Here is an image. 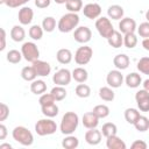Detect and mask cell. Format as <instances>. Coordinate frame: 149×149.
<instances>
[{"label":"cell","instance_id":"cell-1","mask_svg":"<svg viewBox=\"0 0 149 149\" xmlns=\"http://www.w3.org/2000/svg\"><path fill=\"white\" fill-rule=\"evenodd\" d=\"M79 123V116L74 112H66L61 120L59 130L63 135H71L74 133Z\"/></svg>","mask_w":149,"mask_h":149},{"label":"cell","instance_id":"cell-2","mask_svg":"<svg viewBox=\"0 0 149 149\" xmlns=\"http://www.w3.org/2000/svg\"><path fill=\"white\" fill-rule=\"evenodd\" d=\"M79 21H80V19H79L78 13L69 12L61 16V19L57 23V28L61 33H70L78 27Z\"/></svg>","mask_w":149,"mask_h":149},{"label":"cell","instance_id":"cell-3","mask_svg":"<svg viewBox=\"0 0 149 149\" xmlns=\"http://www.w3.org/2000/svg\"><path fill=\"white\" fill-rule=\"evenodd\" d=\"M13 139L24 147H29L34 143L33 133L24 126H16L12 132Z\"/></svg>","mask_w":149,"mask_h":149},{"label":"cell","instance_id":"cell-4","mask_svg":"<svg viewBox=\"0 0 149 149\" xmlns=\"http://www.w3.org/2000/svg\"><path fill=\"white\" fill-rule=\"evenodd\" d=\"M57 130V123L52 120V118H44L40 119L35 123V132L40 136H47L56 133Z\"/></svg>","mask_w":149,"mask_h":149},{"label":"cell","instance_id":"cell-5","mask_svg":"<svg viewBox=\"0 0 149 149\" xmlns=\"http://www.w3.org/2000/svg\"><path fill=\"white\" fill-rule=\"evenodd\" d=\"M95 28L99 33V35L104 38H108L113 31H114V27L111 22V19L109 17H106V16H100L95 21Z\"/></svg>","mask_w":149,"mask_h":149},{"label":"cell","instance_id":"cell-6","mask_svg":"<svg viewBox=\"0 0 149 149\" xmlns=\"http://www.w3.org/2000/svg\"><path fill=\"white\" fill-rule=\"evenodd\" d=\"M21 52L27 62H35L40 58V50L34 42H24L21 47Z\"/></svg>","mask_w":149,"mask_h":149},{"label":"cell","instance_id":"cell-7","mask_svg":"<svg viewBox=\"0 0 149 149\" xmlns=\"http://www.w3.org/2000/svg\"><path fill=\"white\" fill-rule=\"evenodd\" d=\"M93 56V50L88 45L79 47L74 52V62L78 65H86L90 63L91 58Z\"/></svg>","mask_w":149,"mask_h":149},{"label":"cell","instance_id":"cell-8","mask_svg":"<svg viewBox=\"0 0 149 149\" xmlns=\"http://www.w3.org/2000/svg\"><path fill=\"white\" fill-rule=\"evenodd\" d=\"M71 79H72V72H70V70H68L65 68L59 69L52 76L54 84L59 85V86H66V85H69L71 83Z\"/></svg>","mask_w":149,"mask_h":149},{"label":"cell","instance_id":"cell-9","mask_svg":"<svg viewBox=\"0 0 149 149\" xmlns=\"http://www.w3.org/2000/svg\"><path fill=\"white\" fill-rule=\"evenodd\" d=\"M135 101L139 111L149 112V91L142 88L135 93Z\"/></svg>","mask_w":149,"mask_h":149},{"label":"cell","instance_id":"cell-10","mask_svg":"<svg viewBox=\"0 0 149 149\" xmlns=\"http://www.w3.org/2000/svg\"><path fill=\"white\" fill-rule=\"evenodd\" d=\"M91 37H92V31L86 26L77 27L74 29V31H73V38L78 43L85 44V43H87V42L91 41Z\"/></svg>","mask_w":149,"mask_h":149},{"label":"cell","instance_id":"cell-11","mask_svg":"<svg viewBox=\"0 0 149 149\" xmlns=\"http://www.w3.org/2000/svg\"><path fill=\"white\" fill-rule=\"evenodd\" d=\"M125 78L123 74L121 73V70H111L107 76H106V83L108 86H111L112 88H118L122 85Z\"/></svg>","mask_w":149,"mask_h":149},{"label":"cell","instance_id":"cell-12","mask_svg":"<svg viewBox=\"0 0 149 149\" xmlns=\"http://www.w3.org/2000/svg\"><path fill=\"white\" fill-rule=\"evenodd\" d=\"M84 15L90 19V20H94V19H98L100 17V14H101V6L97 2H91V3H87L84 6V8L81 9Z\"/></svg>","mask_w":149,"mask_h":149},{"label":"cell","instance_id":"cell-13","mask_svg":"<svg viewBox=\"0 0 149 149\" xmlns=\"http://www.w3.org/2000/svg\"><path fill=\"white\" fill-rule=\"evenodd\" d=\"M33 17H34V10H33L30 7H28V6H22V7L19 9L17 19H19V22L21 23V26L30 24L31 21H33Z\"/></svg>","mask_w":149,"mask_h":149},{"label":"cell","instance_id":"cell-14","mask_svg":"<svg viewBox=\"0 0 149 149\" xmlns=\"http://www.w3.org/2000/svg\"><path fill=\"white\" fill-rule=\"evenodd\" d=\"M137 29L136 26V21L132 17H122L119 22V31L125 34H129V33H135V30Z\"/></svg>","mask_w":149,"mask_h":149},{"label":"cell","instance_id":"cell-15","mask_svg":"<svg viewBox=\"0 0 149 149\" xmlns=\"http://www.w3.org/2000/svg\"><path fill=\"white\" fill-rule=\"evenodd\" d=\"M31 64H33L37 76H40V77H47L51 72V65L48 62H45V61H41L38 58L35 62H33Z\"/></svg>","mask_w":149,"mask_h":149},{"label":"cell","instance_id":"cell-16","mask_svg":"<svg viewBox=\"0 0 149 149\" xmlns=\"http://www.w3.org/2000/svg\"><path fill=\"white\" fill-rule=\"evenodd\" d=\"M99 118L93 113V112H87L83 115L81 118V122L83 126L87 129H92V128H97L99 125Z\"/></svg>","mask_w":149,"mask_h":149},{"label":"cell","instance_id":"cell-17","mask_svg":"<svg viewBox=\"0 0 149 149\" xmlns=\"http://www.w3.org/2000/svg\"><path fill=\"white\" fill-rule=\"evenodd\" d=\"M101 136H102L101 130H98L97 128H92L85 133V141L90 146H97L101 142Z\"/></svg>","mask_w":149,"mask_h":149},{"label":"cell","instance_id":"cell-18","mask_svg":"<svg viewBox=\"0 0 149 149\" xmlns=\"http://www.w3.org/2000/svg\"><path fill=\"white\" fill-rule=\"evenodd\" d=\"M106 147L108 149H126L127 144L123 140H121V137H119L118 135H113L106 137Z\"/></svg>","mask_w":149,"mask_h":149},{"label":"cell","instance_id":"cell-19","mask_svg":"<svg viewBox=\"0 0 149 149\" xmlns=\"http://www.w3.org/2000/svg\"><path fill=\"white\" fill-rule=\"evenodd\" d=\"M72 58H73V55H72L71 50H70V49H66V48L59 49V50L57 51V54H56V59H57V62L61 63V64H63V65H66V64L71 63Z\"/></svg>","mask_w":149,"mask_h":149},{"label":"cell","instance_id":"cell-20","mask_svg":"<svg viewBox=\"0 0 149 149\" xmlns=\"http://www.w3.org/2000/svg\"><path fill=\"white\" fill-rule=\"evenodd\" d=\"M125 83L128 87L130 88H137L141 84H142V77L140 73L137 72H130L126 76L125 78Z\"/></svg>","mask_w":149,"mask_h":149},{"label":"cell","instance_id":"cell-21","mask_svg":"<svg viewBox=\"0 0 149 149\" xmlns=\"http://www.w3.org/2000/svg\"><path fill=\"white\" fill-rule=\"evenodd\" d=\"M130 59L126 54H119L113 58V64L118 70H126L129 66Z\"/></svg>","mask_w":149,"mask_h":149},{"label":"cell","instance_id":"cell-22","mask_svg":"<svg viewBox=\"0 0 149 149\" xmlns=\"http://www.w3.org/2000/svg\"><path fill=\"white\" fill-rule=\"evenodd\" d=\"M123 14L125 10L120 5H112L107 9V16L112 20H121L123 17Z\"/></svg>","mask_w":149,"mask_h":149},{"label":"cell","instance_id":"cell-23","mask_svg":"<svg viewBox=\"0 0 149 149\" xmlns=\"http://www.w3.org/2000/svg\"><path fill=\"white\" fill-rule=\"evenodd\" d=\"M107 42H108V44H109L112 48H115V49L122 47V44H123V36H122V33H120L119 30H114L113 34L107 38Z\"/></svg>","mask_w":149,"mask_h":149},{"label":"cell","instance_id":"cell-24","mask_svg":"<svg viewBox=\"0 0 149 149\" xmlns=\"http://www.w3.org/2000/svg\"><path fill=\"white\" fill-rule=\"evenodd\" d=\"M30 91L34 94H36V95H41V94L45 93V91H47V84H45V81L42 80V79H35V80H33L31 84H30Z\"/></svg>","mask_w":149,"mask_h":149},{"label":"cell","instance_id":"cell-25","mask_svg":"<svg viewBox=\"0 0 149 149\" xmlns=\"http://www.w3.org/2000/svg\"><path fill=\"white\" fill-rule=\"evenodd\" d=\"M10 38L14 42H22L26 38V31L22 28V26L19 24L13 26V28L10 29Z\"/></svg>","mask_w":149,"mask_h":149},{"label":"cell","instance_id":"cell-26","mask_svg":"<svg viewBox=\"0 0 149 149\" xmlns=\"http://www.w3.org/2000/svg\"><path fill=\"white\" fill-rule=\"evenodd\" d=\"M88 78V72L86 69L81 68V66H78V68H74L73 71H72V79H74L77 83H85Z\"/></svg>","mask_w":149,"mask_h":149},{"label":"cell","instance_id":"cell-27","mask_svg":"<svg viewBox=\"0 0 149 149\" xmlns=\"http://www.w3.org/2000/svg\"><path fill=\"white\" fill-rule=\"evenodd\" d=\"M41 112L44 116L47 118H55L58 115V112H59V108L58 106L56 105V102H52V104H49V105H44V106H41Z\"/></svg>","mask_w":149,"mask_h":149},{"label":"cell","instance_id":"cell-28","mask_svg":"<svg viewBox=\"0 0 149 149\" xmlns=\"http://www.w3.org/2000/svg\"><path fill=\"white\" fill-rule=\"evenodd\" d=\"M99 97L104 101H113L115 98V93L111 86H102L99 88Z\"/></svg>","mask_w":149,"mask_h":149},{"label":"cell","instance_id":"cell-29","mask_svg":"<svg viewBox=\"0 0 149 149\" xmlns=\"http://www.w3.org/2000/svg\"><path fill=\"white\" fill-rule=\"evenodd\" d=\"M21 77H22V79L26 80V81H33V80L36 79L37 73H36V71H35V69H34L33 65H30V66H24V68L21 70Z\"/></svg>","mask_w":149,"mask_h":149},{"label":"cell","instance_id":"cell-30","mask_svg":"<svg viewBox=\"0 0 149 149\" xmlns=\"http://www.w3.org/2000/svg\"><path fill=\"white\" fill-rule=\"evenodd\" d=\"M78 146H79V140L76 136H73L72 134L65 135V137L62 141V147L65 149H76Z\"/></svg>","mask_w":149,"mask_h":149},{"label":"cell","instance_id":"cell-31","mask_svg":"<svg viewBox=\"0 0 149 149\" xmlns=\"http://www.w3.org/2000/svg\"><path fill=\"white\" fill-rule=\"evenodd\" d=\"M135 129L140 133H144L149 129V119L144 115H140V118L136 120V122L133 125Z\"/></svg>","mask_w":149,"mask_h":149},{"label":"cell","instance_id":"cell-32","mask_svg":"<svg viewBox=\"0 0 149 149\" xmlns=\"http://www.w3.org/2000/svg\"><path fill=\"white\" fill-rule=\"evenodd\" d=\"M50 93L54 95V98H55L56 101H62L68 95V92H66L65 87L64 86H59V85H56L55 87H52L51 91H50Z\"/></svg>","mask_w":149,"mask_h":149},{"label":"cell","instance_id":"cell-33","mask_svg":"<svg viewBox=\"0 0 149 149\" xmlns=\"http://www.w3.org/2000/svg\"><path fill=\"white\" fill-rule=\"evenodd\" d=\"M116 133H118V127H116L115 123H113V122H106V123L102 125V128H101L102 136L109 137V136L116 135Z\"/></svg>","mask_w":149,"mask_h":149},{"label":"cell","instance_id":"cell-34","mask_svg":"<svg viewBox=\"0 0 149 149\" xmlns=\"http://www.w3.org/2000/svg\"><path fill=\"white\" fill-rule=\"evenodd\" d=\"M76 95L79 98H88L91 95V87L84 83H79L74 88Z\"/></svg>","mask_w":149,"mask_h":149},{"label":"cell","instance_id":"cell-35","mask_svg":"<svg viewBox=\"0 0 149 149\" xmlns=\"http://www.w3.org/2000/svg\"><path fill=\"white\" fill-rule=\"evenodd\" d=\"M140 115L141 114H140L139 109H136V108H132L130 107V108H127L125 111V119L130 125H134L136 122V120L140 118Z\"/></svg>","mask_w":149,"mask_h":149},{"label":"cell","instance_id":"cell-36","mask_svg":"<svg viewBox=\"0 0 149 149\" xmlns=\"http://www.w3.org/2000/svg\"><path fill=\"white\" fill-rule=\"evenodd\" d=\"M43 28L42 26H38V24H33L30 28H29V36L30 38H33L34 41H40L42 37H43Z\"/></svg>","mask_w":149,"mask_h":149},{"label":"cell","instance_id":"cell-37","mask_svg":"<svg viewBox=\"0 0 149 149\" xmlns=\"http://www.w3.org/2000/svg\"><path fill=\"white\" fill-rule=\"evenodd\" d=\"M22 58H23L22 52L19 51V50H16V49L9 50V51L7 52V55H6L7 62H9V63H12V64H17V63H20Z\"/></svg>","mask_w":149,"mask_h":149},{"label":"cell","instance_id":"cell-38","mask_svg":"<svg viewBox=\"0 0 149 149\" xmlns=\"http://www.w3.org/2000/svg\"><path fill=\"white\" fill-rule=\"evenodd\" d=\"M42 28L47 33H52L56 28V20L52 16H45L42 21Z\"/></svg>","mask_w":149,"mask_h":149},{"label":"cell","instance_id":"cell-39","mask_svg":"<svg viewBox=\"0 0 149 149\" xmlns=\"http://www.w3.org/2000/svg\"><path fill=\"white\" fill-rule=\"evenodd\" d=\"M137 44V37L135 35V33H129V34H125L123 35V45L128 49H133L135 48Z\"/></svg>","mask_w":149,"mask_h":149},{"label":"cell","instance_id":"cell-40","mask_svg":"<svg viewBox=\"0 0 149 149\" xmlns=\"http://www.w3.org/2000/svg\"><path fill=\"white\" fill-rule=\"evenodd\" d=\"M92 112H93L99 119H105V118H107V116L109 115V107H108L107 105H104V104L97 105V106H94V108H93Z\"/></svg>","mask_w":149,"mask_h":149},{"label":"cell","instance_id":"cell-41","mask_svg":"<svg viewBox=\"0 0 149 149\" xmlns=\"http://www.w3.org/2000/svg\"><path fill=\"white\" fill-rule=\"evenodd\" d=\"M65 7L71 13H78L83 9V1L81 0H68Z\"/></svg>","mask_w":149,"mask_h":149},{"label":"cell","instance_id":"cell-42","mask_svg":"<svg viewBox=\"0 0 149 149\" xmlns=\"http://www.w3.org/2000/svg\"><path fill=\"white\" fill-rule=\"evenodd\" d=\"M137 70L143 73V74H148L149 76V57H142L139 59L137 64H136Z\"/></svg>","mask_w":149,"mask_h":149},{"label":"cell","instance_id":"cell-43","mask_svg":"<svg viewBox=\"0 0 149 149\" xmlns=\"http://www.w3.org/2000/svg\"><path fill=\"white\" fill-rule=\"evenodd\" d=\"M52 102H56V100H55V98L51 93H43V94H41V97L38 99L40 106L49 105V104H52Z\"/></svg>","mask_w":149,"mask_h":149},{"label":"cell","instance_id":"cell-44","mask_svg":"<svg viewBox=\"0 0 149 149\" xmlns=\"http://www.w3.org/2000/svg\"><path fill=\"white\" fill-rule=\"evenodd\" d=\"M136 30H137V34H139L141 37H143V38L149 37V22L146 21V22L140 23V26L137 27Z\"/></svg>","mask_w":149,"mask_h":149},{"label":"cell","instance_id":"cell-45","mask_svg":"<svg viewBox=\"0 0 149 149\" xmlns=\"http://www.w3.org/2000/svg\"><path fill=\"white\" fill-rule=\"evenodd\" d=\"M8 116H9V107L5 102H1L0 104V121H5Z\"/></svg>","mask_w":149,"mask_h":149},{"label":"cell","instance_id":"cell-46","mask_svg":"<svg viewBox=\"0 0 149 149\" xmlns=\"http://www.w3.org/2000/svg\"><path fill=\"white\" fill-rule=\"evenodd\" d=\"M130 148H132V149H147V148H148V144H147V142H144L143 140H135V141L130 144Z\"/></svg>","mask_w":149,"mask_h":149},{"label":"cell","instance_id":"cell-47","mask_svg":"<svg viewBox=\"0 0 149 149\" xmlns=\"http://www.w3.org/2000/svg\"><path fill=\"white\" fill-rule=\"evenodd\" d=\"M5 5L9 8H17V7H21L24 5V2L22 0H6Z\"/></svg>","mask_w":149,"mask_h":149},{"label":"cell","instance_id":"cell-48","mask_svg":"<svg viewBox=\"0 0 149 149\" xmlns=\"http://www.w3.org/2000/svg\"><path fill=\"white\" fill-rule=\"evenodd\" d=\"M50 2H51V0H35V6L37 8L43 9V8L49 7L50 6Z\"/></svg>","mask_w":149,"mask_h":149},{"label":"cell","instance_id":"cell-49","mask_svg":"<svg viewBox=\"0 0 149 149\" xmlns=\"http://www.w3.org/2000/svg\"><path fill=\"white\" fill-rule=\"evenodd\" d=\"M0 31H1V45H0V50L3 51L5 48H6V30L3 28H1Z\"/></svg>","mask_w":149,"mask_h":149},{"label":"cell","instance_id":"cell-50","mask_svg":"<svg viewBox=\"0 0 149 149\" xmlns=\"http://www.w3.org/2000/svg\"><path fill=\"white\" fill-rule=\"evenodd\" d=\"M8 132H7V127L3 123H0V140H5L7 136Z\"/></svg>","mask_w":149,"mask_h":149},{"label":"cell","instance_id":"cell-51","mask_svg":"<svg viewBox=\"0 0 149 149\" xmlns=\"http://www.w3.org/2000/svg\"><path fill=\"white\" fill-rule=\"evenodd\" d=\"M142 47H143V49H144V50L149 51V37L143 38V41H142Z\"/></svg>","mask_w":149,"mask_h":149},{"label":"cell","instance_id":"cell-52","mask_svg":"<svg viewBox=\"0 0 149 149\" xmlns=\"http://www.w3.org/2000/svg\"><path fill=\"white\" fill-rule=\"evenodd\" d=\"M142 86H143V88H144V90L149 91V78H147L146 80H143V81H142Z\"/></svg>","mask_w":149,"mask_h":149},{"label":"cell","instance_id":"cell-53","mask_svg":"<svg viewBox=\"0 0 149 149\" xmlns=\"http://www.w3.org/2000/svg\"><path fill=\"white\" fill-rule=\"evenodd\" d=\"M6 148L12 149V144H9V143H1L0 144V149H6Z\"/></svg>","mask_w":149,"mask_h":149},{"label":"cell","instance_id":"cell-54","mask_svg":"<svg viewBox=\"0 0 149 149\" xmlns=\"http://www.w3.org/2000/svg\"><path fill=\"white\" fill-rule=\"evenodd\" d=\"M66 1H68V0H55V2H56V3H58V5H63V3H66Z\"/></svg>","mask_w":149,"mask_h":149},{"label":"cell","instance_id":"cell-55","mask_svg":"<svg viewBox=\"0 0 149 149\" xmlns=\"http://www.w3.org/2000/svg\"><path fill=\"white\" fill-rule=\"evenodd\" d=\"M146 19H147V21L149 22V9L146 12Z\"/></svg>","mask_w":149,"mask_h":149},{"label":"cell","instance_id":"cell-56","mask_svg":"<svg viewBox=\"0 0 149 149\" xmlns=\"http://www.w3.org/2000/svg\"><path fill=\"white\" fill-rule=\"evenodd\" d=\"M5 2H6V0H0V3L1 5H5Z\"/></svg>","mask_w":149,"mask_h":149},{"label":"cell","instance_id":"cell-57","mask_svg":"<svg viewBox=\"0 0 149 149\" xmlns=\"http://www.w3.org/2000/svg\"><path fill=\"white\" fill-rule=\"evenodd\" d=\"M22 1H23V2H24V3H27V2H28V1H29V0H22Z\"/></svg>","mask_w":149,"mask_h":149}]
</instances>
